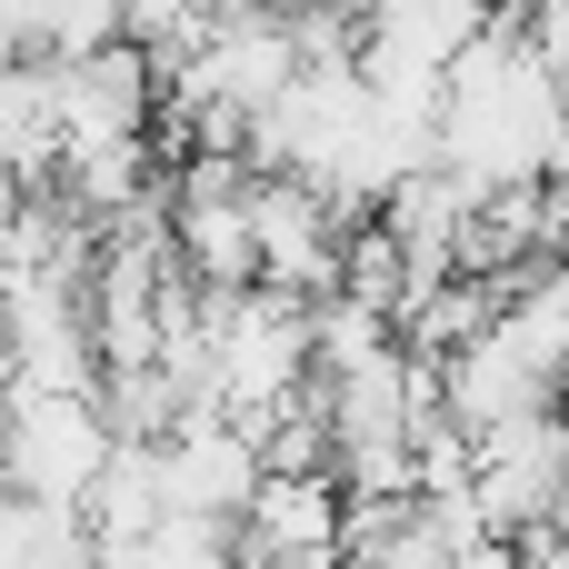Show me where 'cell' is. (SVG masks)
Segmentation results:
<instances>
[{
  "label": "cell",
  "mask_w": 569,
  "mask_h": 569,
  "mask_svg": "<svg viewBox=\"0 0 569 569\" xmlns=\"http://www.w3.org/2000/svg\"><path fill=\"white\" fill-rule=\"evenodd\" d=\"M480 30H490V10H470V0H400V10H370V20H360V50L450 80V60H460Z\"/></svg>",
  "instance_id": "8992f818"
},
{
  "label": "cell",
  "mask_w": 569,
  "mask_h": 569,
  "mask_svg": "<svg viewBox=\"0 0 569 569\" xmlns=\"http://www.w3.org/2000/svg\"><path fill=\"white\" fill-rule=\"evenodd\" d=\"M250 490H260V440H250L240 420L190 410V420L160 440V510H170V520H220V530H240Z\"/></svg>",
  "instance_id": "3957f363"
},
{
  "label": "cell",
  "mask_w": 569,
  "mask_h": 569,
  "mask_svg": "<svg viewBox=\"0 0 569 569\" xmlns=\"http://www.w3.org/2000/svg\"><path fill=\"white\" fill-rule=\"evenodd\" d=\"M240 560H340V480H260L240 510Z\"/></svg>",
  "instance_id": "5b68a950"
},
{
  "label": "cell",
  "mask_w": 569,
  "mask_h": 569,
  "mask_svg": "<svg viewBox=\"0 0 569 569\" xmlns=\"http://www.w3.org/2000/svg\"><path fill=\"white\" fill-rule=\"evenodd\" d=\"M250 250H260V290L270 300L310 310V300L340 290V220L300 180H250Z\"/></svg>",
  "instance_id": "7a4b0ae2"
},
{
  "label": "cell",
  "mask_w": 569,
  "mask_h": 569,
  "mask_svg": "<svg viewBox=\"0 0 569 569\" xmlns=\"http://www.w3.org/2000/svg\"><path fill=\"white\" fill-rule=\"evenodd\" d=\"M170 280H190V290H260L250 190H230V200H170Z\"/></svg>",
  "instance_id": "277c9868"
},
{
  "label": "cell",
  "mask_w": 569,
  "mask_h": 569,
  "mask_svg": "<svg viewBox=\"0 0 569 569\" xmlns=\"http://www.w3.org/2000/svg\"><path fill=\"white\" fill-rule=\"evenodd\" d=\"M450 569H520V550H510V540H480L470 560H450Z\"/></svg>",
  "instance_id": "30bf717a"
},
{
  "label": "cell",
  "mask_w": 569,
  "mask_h": 569,
  "mask_svg": "<svg viewBox=\"0 0 569 569\" xmlns=\"http://www.w3.org/2000/svg\"><path fill=\"white\" fill-rule=\"evenodd\" d=\"M530 30V50H540V70L560 80V100H569V10H540V20H520Z\"/></svg>",
  "instance_id": "9c48e42d"
},
{
  "label": "cell",
  "mask_w": 569,
  "mask_h": 569,
  "mask_svg": "<svg viewBox=\"0 0 569 569\" xmlns=\"http://www.w3.org/2000/svg\"><path fill=\"white\" fill-rule=\"evenodd\" d=\"M170 510H160V450H140V440H110V470L90 480V500H80V530H90V550H130V540H150Z\"/></svg>",
  "instance_id": "52a82bcc"
},
{
  "label": "cell",
  "mask_w": 569,
  "mask_h": 569,
  "mask_svg": "<svg viewBox=\"0 0 569 569\" xmlns=\"http://www.w3.org/2000/svg\"><path fill=\"white\" fill-rule=\"evenodd\" d=\"M50 170H60L50 70H40V60H10V70H0V180H20V190H50Z\"/></svg>",
  "instance_id": "ba28073f"
},
{
  "label": "cell",
  "mask_w": 569,
  "mask_h": 569,
  "mask_svg": "<svg viewBox=\"0 0 569 569\" xmlns=\"http://www.w3.org/2000/svg\"><path fill=\"white\" fill-rule=\"evenodd\" d=\"M110 470L100 390H0V490L30 510H80Z\"/></svg>",
  "instance_id": "6da1fadb"
}]
</instances>
